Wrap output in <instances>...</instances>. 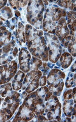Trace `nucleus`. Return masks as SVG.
Masks as SVG:
<instances>
[{
    "label": "nucleus",
    "mask_w": 76,
    "mask_h": 122,
    "mask_svg": "<svg viewBox=\"0 0 76 122\" xmlns=\"http://www.w3.org/2000/svg\"><path fill=\"white\" fill-rule=\"evenodd\" d=\"M43 35L44 32L42 30H38L29 24L26 25L25 37L29 53L32 56L46 62L48 61V52Z\"/></svg>",
    "instance_id": "f257e3e1"
},
{
    "label": "nucleus",
    "mask_w": 76,
    "mask_h": 122,
    "mask_svg": "<svg viewBox=\"0 0 76 122\" xmlns=\"http://www.w3.org/2000/svg\"><path fill=\"white\" fill-rule=\"evenodd\" d=\"M46 7L42 21L43 31L51 34H55L57 23L61 18L66 17L67 11L65 9L54 4H49Z\"/></svg>",
    "instance_id": "f03ea898"
},
{
    "label": "nucleus",
    "mask_w": 76,
    "mask_h": 122,
    "mask_svg": "<svg viewBox=\"0 0 76 122\" xmlns=\"http://www.w3.org/2000/svg\"><path fill=\"white\" fill-rule=\"evenodd\" d=\"M45 6L43 1H28L26 7V20L29 25L41 30Z\"/></svg>",
    "instance_id": "7ed1b4c3"
},
{
    "label": "nucleus",
    "mask_w": 76,
    "mask_h": 122,
    "mask_svg": "<svg viewBox=\"0 0 76 122\" xmlns=\"http://www.w3.org/2000/svg\"><path fill=\"white\" fill-rule=\"evenodd\" d=\"M65 72L58 68L52 69L47 76V84L48 89L54 95L60 97L63 90L65 83L63 79H65Z\"/></svg>",
    "instance_id": "20e7f679"
},
{
    "label": "nucleus",
    "mask_w": 76,
    "mask_h": 122,
    "mask_svg": "<svg viewBox=\"0 0 76 122\" xmlns=\"http://www.w3.org/2000/svg\"><path fill=\"white\" fill-rule=\"evenodd\" d=\"M44 37L47 44L48 60L50 62L55 64L60 57L62 53V46L55 34L46 32L44 33Z\"/></svg>",
    "instance_id": "39448f33"
},
{
    "label": "nucleus",
    "mask_w": 76,
    "mask_h": 122,
    "mask_svg": "<svg viewBox=\"0 0 76 122\" xmlns=\"http://www.w3.org/2000/svg\"><path fill=\"white\" fill-rule=\"evenodd\" d=\"M21 100L23 99L21 97V95L15 90H12L9 95L4 98L1 105V108L4 111L8 120L12 118L15 111H17L21 103Z\"/></svg>",
    "instance_id": "423d86ee"
},
{
    "label": "nucleus",
    "mask_w": 76,
    "mask_h": 122,
    "mask_svg": "<svg viewBox=\"0 0 76 122\" xmlns=\"http://www.w3.org/2000/svg\"><path fill=\"white\" fill-rule=\"evenodd\" d=\"M23 103L32 110L35 115H43L45 110L44 99L40 97L35 92L29 93L24 99Z\"/></svg>",
    "instance_id": "0eeeda50"
},
{
    "label": "nucleus",
    "mask_w": 76,
    "mask_h": 122,
    "mask_svg": "<svg viewBox=\"0 0 76 122\" xmlns=\"http://www.w3.org/2000/svg\"><path fill=\"white\" fill-rule=\"evenodd\" d=\"M42 76V72L40 70H30L25 75L23 82L22 89L27 93H32L39 87V80Z\"/></svg>",
    "instance_id": "6e6552de"
},
{
    "label": "nucleus",
    "mask_w": 76,
    "mask_h": 122,
    "mask_svg": "<svg viewBox=\"0 0 76 122\" xmlns=\"http://www.w3.org/2000/svg\"><path fill=\"white\" fill-rule=\"evenodd\" d=\"M18 68V63L16 60L0 65V85L9 82L17 73Z\"/></svg>",
    "instance_id": "1a4fd4ad"
},
{
    "label": "nucleus",
    "mask_w": 76,
    "mask_h": 122,
    "mask_svg": "<svg viewBox=\"0 0 76 122\" xmlns=\"http://www.w3.org/2000/svg\"><path fill=\"white\" fill-rule=\"evenodd\" d=\"M31 54L26 48H22L18 54V63L19 68L24 73H28L30 70V61L31 59Z\"/></svg>",
    "instance_id": "9d476101"
},
{
    "label": "nucleus",
    "mask_w": 76,
    "mask_h": 122,
    "mask_svg": "<svg viewBox=\"0 0 76 122\" xmlns=\"http://www.w3.org/2000/svg\"><path fill=\"white\" fill-rule=\"evenodd\" d=\"M35 115V114L33 111L23 102L12 122H29Z\"/></svg>",
    "instance_id": "9b49d317"
},
{
    "label": "nucleus",
    "mask_w": 76,
    "mask_h": 122,
    "mask_svg": "<svg viewBox=\"0 0 76 122\" xmlns=\"http://www.w3.org/2000/svg\"><path fill=\"white\" fill-rule=\"evenodd\" d=\"M55 35L58 38L60 42H61L69 35V29H68L67 26L66 20L65 17L61 18L60 20L58 21L56 26Z\"/></svg>",
    "instance_id": "f8f14e48"
},
{
    "label": "nucleus",
    "mask_w": 76,
    "mask_h": 122,
    "mask_svg": "<svg viewBox=\"0 0 76 122\" xmlns=\"http://www.w3.org/2000/svg\"><path fill=\"white\" fill-rule=\"evenodd\" d=\"M24 30L25 28L23 24L21 21H18L15 30V39L17 43L22 47L25 46L26 45Z\"/></svg>",
    "instance_id": "ddd939ff"
},
{
    "label": "nucleus",
    "mask_w": 76,
    "mask_h": 122,
    "mask_svg": "<svg viewBox=\"0 0 76 122\" xmlns=\"http://www.w3.org/2000/svg\"><path fill=\"white\" fill-rule=\"evenodd\" d=\"M62 104L60 102L56 105L54 108L46 112V116L49 121H54V122H61L62 118Z\"/></svg>",
    "instance_id": "4468645a"
},
{
    "label": "nucleus",
    "mask_w": 76,
    "mask_h": 122,
    "mask_svg": "<svg viewBox=\"0 0 76 122\" xmlns=\"http://www.w3.org/2000/svg\"><path fill=\"white\" fill-rule=\"evenodd\" d=\"M66 18H65L66 20L67 26L69 29V35L73 37H76V12L67 11Z\"/></svg>",
    "instance_id": "2eb2a0df"
},
{
    "label": "nucleus",
    "mask_w": 76,
    "mask_h": 122,
    "mask_svg": "<svg viewBox=\"0 0 76 122\" xmlns=\"http://www.w3.org/2000/svg\"><path fill=\"white\" fill-rule=\"evenodd\" d=\"M12 33L8 30L6 26H0V48H3L10 42Z\"/></svg>",
    "instance_id": "dca6fc26"
},
{
    "label": "nucleus",
    "mask_w": 76,
    "mask_h": 122,
    "mask_svg": "<svg viewBox=\"0 0 76 122\" xmlns=\"http://www.w3.org/2000/svg\"><path fill=\"white\" fill-rule=\"evenodd\" d=\"M25 77V73L21 71L20 70H18L14 76L13 79L12 81V87L13 90L15 91H18L21 89L23 86V82L24 78Z\"/></svg>",
    "instance_id": "f3484780"
},
{
    "label": "nucleus",
    "mask_w": 76,
    "mask_h": 122,
    "mask_svg": "<svg viewBox=\"0 0 76 122\" xmlns=\"http://www.w3.org/2000/svg\"><path fill=\"white\" fill-rule=\"evenodd\" d=\"M59 59L61 67L64 69H66L71 65L74 58L71 55L70 53L67 51H64L62 54H61Z\"/></svg>",
    "instance_id": "a211bd4d"
},
{
    "label": "nucleus",
    "mask_w": 76,
    "mask_h": 122,
    "mask_svg": "<svg viewBox=\"0 0 76 122\" xmlns=\"http://www.w3.org/2000/svg\"><path fill=\"white\" fill-rule=\"evenodd\" d=\"M63 103L62 109L64 113V115L66 117H71L72 115V109H73V105L74 104L73 100L72 99L68 100H63Z\"/></svg>",
    "instance_id": "6ab92c4d"
},
{
    "label": "nucleus",
    "mask_w": 76,
    "mask_h": 122,
    "mask_svg": "<svg viewBox=\"0 0 76 122\" xmlns=\"http://www.w3.org/2000/svg\"><path fill=\"white\" fill-rule=\"evenodd\" d=\"M59 102V99L58 98L57 96L52 95L47 101H46L44 112L46 113L51 109L54 108Z\"/></svg>",
    "instance_id": "aec40b11"
},
{
    "label": "nucleus",
    "mask_w": 76,
    "mask_h": 122,
    "mask_svg": "<svg viewBox=\"0 0 76 122\" xmlns=\"http://www.w3.org/2000/svg\"><path fill=\"white\" fill-rule=\"evenodd\" d=\"M57 4L63 8L68 9L71 11L76 12V1H58Z\"/></svg>",
    "instance_id": "412c9836"
},
{
    "label": "nucleus",
    "mask_w": 76,
    "mask_h": 122,
    "mask_svg": "<svg viewBox=\"0 0 76 122\" xmlns=\"http://www.w3.org/2000/svg\"><path fill=\"white\" fill-rule=\"evenodd\" d=\"M9 2L12 8L15 10H18L19 11H21L28 4V1H9Z\"/></svg>",
    "instance_id": "4be33fe9"
},
{
    "label": "nucleus",
    "mask_w": 76,
    "mask_h": 122,
    "mask_svg": "<svg viewBox=\"0 0 76 122\" xmlns=\"http://www.w3.org/2000/svg\"><path fill=\"white\" fill-rule=\"evenodd\" d=\"M14 14L12 9L9 6H4L1 10H0V17L5 20H9L13 18Z\"/></svg>",
    "instance_id": "5701e85b"
},
{
    "label": "nucleus",
    "mask_w": 76,
    "mask_h": 122,
    "mask_svg": "<svg viewBox=\"0 0 76 122\" xmlns=\"http://www.w3.org/2000/svg\"><path fill=\"white\" fill-rule=\"evenodd\" d=\"M13 90L11 82L0 85V96L2 98H6Z\"/></svg>",
    "instance_id": "b1692460"
},
{
    "label": "nucleus",
    "mask_w": 76,
    "mask_h": 122,
    "mask_svg": "<svg viewBox=\"0 0 76 122\" xmlns=\"http://www.w3.org/2000/svg\"><path fill=\"white\" fill-rule=\"evenodd\" d=\"M76 73H74V74L72 72L69 71L68 74V76L66 78V80L65 82V86L67 89L69 88L74 87L76 86Z\"/></svg>",
    "instance_id": "393cba45"
},
{
    "label": "nucleus",
    "mask_w": 76,
    "mask_h": 122,
    "mask_svg": "<svg viewBox=\"0 0 76 122\" xmlns=\"http://www.w3.org/2000/svg\"><path fill=\"white\" fill-rule=\"evenodd\" d=\"M42 61L40 59L32 56L30 61V70H38L39 68L42 66Z\"/></svg>",
    "instance_id": "a878e982"
},
{
    "label": "nucleus",
    "mask_w": 76,
    "mask_h": 122,
    "mask_svg": "<svg viewBox=\"0 0 76 122\" xmlns=\"http://www.w3.org/2000/svg\"><path fill=\"white\" fill-rule=\"evenodd\" d=\"M76 37H74L68 46V49L69 53L74 57H76Z\"/></svg>",
    "instance_id": "bb28decb"
},
{
    "label": "nucleus",
    "mask_w": 76,
    "mask_h": 122,
    "mask_svg": "<svg viewBox=\"0 0 76 122\" xmlns=\"http://www.w3.org/2000/svg\"><path fill=\"white\" fill-rule=\"evenodd\" d=\"M74 37H73L72 36L69 35L68 36H67L66 37H65V39L61 42V45L62 46H63L65 48H67L69 43H70L71 41L73 39Z\"/></svg>",
    "instance_id": "cd10ccee"
},
{
    "label": "nucleus",
    "mask_w": 76,
    "mask_h": 122,
    "mask_svg": "<svg viewBox=\"0 0 76 122\" xmlns=\"http://www.w3.org/2000/svg\"><path fill=\"white\" fill-rule=\"evenodd\" d=\"M31 122H48V119L44 115H35L31 120Z\"/></svg>",
    "instance_id": "c85d7f7f"
},
{
    "label": "nucleus",
    "mask_w": 76,
    "mask_h": 122,
    "mask_svg": "<svg viewBox=\"0 0 76 122\" xmlns=\"http://www.w3.org/2000/svg\"><path fill=\"white\" fill-rule=\"evenodd\" d=\"M71 99H72V90L69 89L64 92L63 95V101L71 100Z\"/></svg>",
    "instance_id": "c756f323"
},
{
    "label": "nucleus",
    "mask_w": 76,
    "mask_h": 122,
    "mask_svg": "<svg viewBox=\"0 0 76 122\" xmlns=\"http://www.w3.org/2000/svg\"><path fill=\"white\" fill-rule=\"evenodd\" d=\"M46 82H47V76L45 75H42L39 80V86L40 87L44 86L46 84Z\"/></svg>",
    "instance_id": "7c9ffc66"
},
{
    "label": "nucleus",
    "mask_w": 76,
    "mask_h": 122,
    "mask_svg": "<svg viewBox=\"0 0 76 122\" xmlns=\"http://www.w3.org/2000/svg\"><path fill=\"white\" fill-rule=\"evenodd\" d=\"M76 70V61L74 62L72 65H71V67L70 68V71L72 73H75Z\"/></svg>",
    "instance_id": "2f4dec72"
},
{
    "label": "nucleus",
    "mask_w": 76,
    "mask_h": 122,
    "mask_svg": "<svg viewBox=\"0 0 76 122\" xmlns=\"http://www.w3.org/2000/svg\"><path fill=\"white\" fill-rule=\"evenodd\" d=\"M76 87H74V89H72V98H73V101L74 103H76Z\"/></svg>",
    "instance_id": "473e14b6"
},
{
    "label": "nucleus",
    "mask_w": 76,
    "mask_h": 122,
    "mask_svg": "<svg viewBox=\"0 0 76 122\" xmlns=\"http://www.w3.org/2000/svg\"><path fill=\"white\" fill-rule=\"evenodd\" d=\"M7 1H0V10H1L7 4Z\"/></svg>",
    "instance_id": "72a5a7b5"
},
{
    "label": "nucleus",
    "mask_w": 76,
    "mask_h": 122,
    "mask_svg": "<svg viewBox=\"0 0 76 122\" xmlns=\"http://www.w3.org/2000/svg\"><path fill=\"white\" fill-rule=\"evenodd\" d=\"M15 17H17V18H18V17H21V12L18 10H15Z\"/></svg>",
    "instance_id": "f704fd0d"
},
{
    "label": "nucleus",
    "mask_w": 76,
    "mask_h": 122,
    "mask_svg": "<svg viewBox=\"0 0 76 122\" xmlns=\"http://www.w3.org/2000/svg\"><path fill=\"white\" fill-rule=\"evenodd\" d=\"M6 20H4L3 18H2L1 17H0V26H1V25H3V23H4V22H6Z\"/></svg>",
    "instance_id": "c9c22d12"
}]
</instances>
